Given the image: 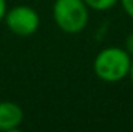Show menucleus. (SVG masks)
Returning a JSON list of instances; mask_svg holds the SVG:
<instances>
[{
	"label": "nucleus",
	"instance_id": "obj_9",
	"mask_svg": "<svg viewBox=\"0 0 133 132\" xmlns=\"http://www.w3.org/2000/svg\"><path fill=\"white\" fill-rule=\"evenodd\" d=\"M129 78L132 79V82H133V58H132V65H130V71H129Z\"/></svg>",
	"mask_w": 133,
	"mask_h": 132
},
{
	"label": "nucleus",
	"instance_id": "obj_8",
	"mask_svg": "<svg viewBox=\"0 0 133 132\" xmlns=\"http://www.w3.org/2000/svg\"><path fill=\"white\" fill-rule=\"evenodd\" d=\"M6 0H0V22L5 19V14H6Z\"/></svg>",
	"mask_w": 133,
	"mask_h": 132
},
{
	"label": "nucleus",
	"instance_id": "obj_5",
	"mask_svg": "<svg viewBox=\"0 0 133 132\" xmlns=\"http://www.w3.org/2000/svg\"><path fill=\"white\" fill-rule=\"evenodd\" d=\"M84 2L93 11H107V9L113 8L119 0H84Z\"/></svg>",
	"mask_w": 133,
	"mask_h": 132
},
{
	"label": "nucleus",
	"instance_id": "obj_3",
	"mask_svg": "<svg viewBox=\"0 0 133 132\" xmlns=\"http://www.w3.org/2000/svg\"><path fill=\"white\" fill-rule=\"evenodd\" d=\"M3 20L11 33L20 37L33 36L40 25L39 13L28 5H17L11 9H6Z\"/></svg>",
	"mask_w": 133,
	"mask_h": 132
},
{
	"label": "nucleus",
	"instance_id": "obj_6",
	"mask_svg": "<svg viewBox=\"0 0 133 132\" xmlns=\"http://www.w3.org/2000/svg\"><path fill=\"white\" fill-rule=\"evenodd\" d=\"M119 3H121L122 9L125 11V14L130 19H133V0H119Z\"/></svg>",
	"mask_w": 133,
	"mask_h": 132
},
{
	"label": "nucleus",
	"instance_id": "obj_7",
	"mask_svg": "<svg viewBox=\"0 0 133 132\" xmlns=\"http://www.w3.org/2000/svg\"><path fill=\"white\" fill-rule=\"evenodd\" d=\"M124 48H125V51L133 58V31L125 37V47Z\"/></svg>",
	"mask_w": 133,
	"mask_h": 132
},
{
	"label": "nucleus",
	"instance_id": "obj_4",
	"mask_svg": "<svg viewBox=\"0 0 133 132\" xmlns=\"http://www.w3.org/2000/svg\"><path fill=\"white\" fill-rule=\"evenodd\" d=\"M23 123V110L17 103L0 101V131H17Z\"/></svg>",
	"mask_w": 133,
	"mask_h": 132
},
{
	"label": "nucleus",
	"instance_id": "obj_1",
	"mask_svg": "<svg viewBox=\"0 0 133 132\" xmlns=\"http://www.w3.org/2000/svg\"><path fill=\"white\" fill-rule=\"evenodd\" d=\"M132 56L121 47L101 50L93 61V71L104 82H119L129 76Z\"/></svg>",
	"mask_w": 133,
	"mask_h": 132
},
{
	"label": "nucleus",
	"instance_id": "obj_2",
	"mask_svg": "<svg viewBox=\"0 0 133 132\" xmlns=\"http://www.w3.org/2000/svg\"><path fill=\"white\" fill-rule=\"evenodd\" d=\"M90 17V8L84 0H56L53 5V19L61 31L66 34L81 33Z\"/></svg>",
	"mask_w": 133,
	"mask_h": 132
}]
</instances>
